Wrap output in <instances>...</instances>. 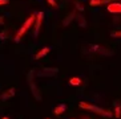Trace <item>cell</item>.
<instances>
[{"label":"cell","mask_w":121,"mask_h":119,"mask_svg":"<svg viewBox=\"0 0 121 119\" xmlns=\"http://www.w3.org/2000/svg\"><path fill=\"white\" fill-rule=\"evenodd\" d=\"M78 107H80V109H84V110H89V111L95 112V114H99V115H101V116H105V118H110V116L113 115V114L110 111H108V110H104V109H101V107H99V106H96V105L88 103V102H80V103H78Z\"/></svg>","instance_id":"1"},{"label":"cell","mask_w":121,"mask_h":119,"mask_svg":"<svg viewBox=\"0 0 121 119\" xmlns=\"http://www.w3.org/2000/svg\"><path fill=\"white\" fill-rule=\"evenodd\" d=\"M35 19H36V15L33 13V15H31L27 20L24 21V24L22 25V28L17 31V33H16V36H15V42H20V40H22V36L24 35L25 32L28 31L29 28H31V25L35 23Z\"/></svg>","instance_id":"2"},{"label":"cell","mask_w":121,"mask_h":119,"mask_svg":"<svg viewBox=\"0 0 121 119\" xmlns=\"http://www.w3.org/2000/svg\"><path fill=\"white\" fill-rule=\"evenodd\" d=\"M33 75H35V70H29L28 75H27V78H28V83H29V87H31V91H32V95L35 97L37 101H41V94H40L39 89H37V86L35 85V82H33Z\"/></svg>","instance_id":"3"},{"label":"cell","mask_w":121,"mask_h":119,"mask_svg":"<svg viewBox=\"0 0 121 119\" xmlns=\"http://www.w3.org/2000/svg\"><path fill=\"white\" fill-rule=\"evenodd\" d=\"M88 52L89 53H101L104 56H113V52L104 46H100V45H95V44H91L88 45Z\"/></svg>","instance_id":"4"},{"label":"cell","mask_w":121,"mask_h":119,"mask_svg":"<svg viewBox=\"0 0 121 119\" xmlns=\"http://www.w3.org/2000/svg\"><path fill=\"white\" fill-rule=\"evenodd\" d=\"M59 73V69L57 67H43L41 70H39L37 73H36V75L37 77H55L56 74Z\"/></svg>","instance_id":"5"},{"label":"cell","mask_w":121,"mask_h":119,"mask_svg":"<svg viewBox=\"0 0 121 119\" xmlns=\"http://www.w3.org/2000/svg\"><path fill=\"white\" fill-rule=\"evenodd\" d=\"M43 20H44V12L40 11L36 13V19H35V32H33V36L37 37L40 33V29H41V24H43Z\"/></svg>","instance_id":"6"},{"label":"cell","mask_w":121,"mask_h":119,"mask_svg":"<svg viewBox=\"0 0 121 119\" xmlns=\"http://www.w3.org/2000/svg\"><path fill=\"white\" fill-rule=\"evenodd\" d=\"M107 11L110 12V13H121V3H109L107 7Z\"/></svg>","instance_id":"7"},{"label":"cell","mask_w":121,"mask_h":119,"mask_svg":"<svg viewBox=\"0 0 121 119\" xmlns=\"http://www.w3.org/2000/svg\"><path fill=\"white\" fill-rule=\"evenodd\" d=\"M15 93H16L15 87H9L7 91H4L3 94L0 95V99H1V101H8V99H11L15 95Z\"/></svg>","instance_id":"8"},{"label":"cell","mask_w":121,"mask_h":119,"mask_svg":"<svg viewBox=\"0 0 121 119\" xmlns=\"http://www.w3.org/2000/svg\"><path fill=\"white\" fill-rule=\"evenodd\" d=\"M49 52H51V48H49V46H44V48H41V49H40L39 52H37V53L35 54V60L43 58V57H45Z\"/></svg>","instance_id":"9"},{"label":"cell","mask_w":121,"mask_h":119,"mask_svg":"<svg viewBox=\"0 0 121 119\" xmlns=\"http://www.w3.org/2000/svg\"><path fill=\"white\" fill-rule=\"evenodd\" d=\"M116 0H91L89 1V5L91 7H99V5H103V4H107V3H113Z\"/></svg>","instance_id":"10"},{"label":"cell","mask_w":121,"mask_h":119,"mask_svg":"<svg viewBox=\"0 0 121 119\" xmlns=\"http://www.w3.org/2000/svg\"><path fill=\"white\" fill-rule=\"evenodd\" d=\"M65 110H67V105H65V103H61V105H59V106L55 107L53 114L55 115H61L63 112H65Z\"/></svg>","instance_id":"11"},{"label":"cell","mask_w":121,"mask_h":119,"mask_svg":"<svg viewBox=\"0 0 121 119\" xmlns=\"http://www.w3.org/2000/svg\"><path fill=\"white\" fill-rule=\"evenodd\" d=\"M76 21H77L78 27H81V28H86V20L85 17L82 16V15H76Z\"/></svg>","instance_id":"12"},{"label":"cell","mask_w":121,"mask_h":119,"mask_svg":"<svg viewBox=\"0 0 121 119\" xmlns=\"http://www.w3.org/2000/svg\"><path fill=\"white\" fill-rule=\"evenodd\" d=\"M76 17V12H71V13L68 15L67 17L64 19V21H63V25H64V27H67V25H69L72 23V20H73V19Z\"/></svg>","instance_id":"13"},{"label":"cell","mask_w":121,"mask_h":119,"mask_svg":"<svg viewBox=\"0 0 121 119\" xmlns=\"http://www.w3.org/2000/svg\"><path fill=\"white\" fill-rule=\"evenodd\" d=\"M81 83H82V81L80 77H72L69 79V85H72V86H80Z\"/></svg>","instance_id":"14"},{"label":"cell","mask_w":121,"mask_h":119,"mask_svg":"<svg viewBox=\"0 0 121 119\" xmlns=\"http://www.w3.org/2000/svg\"><path fill=\"white\" fill-rule=\"evenodd\" d=\"M114 116L116 118H121V106L120 103H118V101H116V103H114Z\"/></svg>","instance_id":"15"},{"label":"cell","mask_w":121,"mask_h":119,"mask_svg":"<svg viewBox=\"0 0 121 119\" xmlns=\"http://www.w3.org/2000/svg\"><path fill=\"white\" fill-rule=\"evenodd\" d=\"M110 36L114 37V39H121V31H113L110 33Z\"/></svg>","instance_id":"16"},{"label":"cell","mask_w":121,"mask_h":119,"mask_svg":"<svg viewBox=\"0 0 121 119\" xmlns=\"http://www.w3.org/2000/svg\"><path fill=\"white\" fill-rule=\"evenodd\" d=\"M47 3L49 4L51 7H57V3H56V0H47Z\"/></svg>","instance_id":"17"},{"label":"cell","mask_w":121,"mask_h":119,"mask_svg":"<svg viewBox=\"0 0 121 119\" xmlns=\"http://www.w3.org/2000/svg\"><path fill=\"white\" fill-rule=\"evenodd\" d=\"M7 39V32H0V40H1V41H4V40Z\"/></svg>","instance_id":"18"},{"label":"cell","mask_w":121,"mask_h":119,"mask_svg":"<svg viewBox=\"0 0 121 119\" xmlns=\"http://www.w3.org/2000/svg\"><path fill=\"white\" fill-rule=\"evenodd\" d=\"M76 8H77L80 12H82V11H84V7H82L81 4H78V3H76Z\"/></svg>","instance_id":"19"},{"label":"cell","mask_w":121,"mask_h":119,"mask_svg":"<svg viewBox=\"0 0 121 119\" xmlns=\"http://www.w3.org/2000/svg\"><path fill=\"white\" fill-rule=\"evenodd\" d=\"M9 3V0H0V5H7Z\"/></svg>","instance_id":"20"},{"label":"cell","mask_w":121,"mask_h":119,"mask_svg":"<svg viewBox=\"0 0 121 119\" xmlns=\"http://www.w3.org/2000/svg\"><path fill=\"white\" fill-rule=\"evenodd\" d=\"M4 24V17L3 16H0V25H3Z\"/></svg>","instance_id":"21"},{"label":"cell","mask_w":121,"mask_h":119,"mask_svg":"<svg viewBox=\"0 0 121 119\" xmlns=\"http://www.w3.org/2000/svg\"><path fill=\"white\" fill-rule=\"evenodd\" d=\"M1 119H9V118H8V116H4V118H1Z\"/></svg>","instance_id":"22"},{"label":"cell","mask_w":121,"mask_h":119,"mask_svg":"<svg viewBox=\"0 0 121 119\" xmlns=\"http://www.w3.org/2000/svg\"><path fill=\"white\" fill-rule=\"evenodd\" d=\"M82 119H89V118H86V116H84V118H82Z\"/></svg>","instance_id":"23"}]
</instances>
